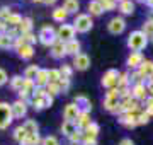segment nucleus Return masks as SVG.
<instances>
[{
	"mask_svg": "<svg viewBox=\"0 0 153 145\" xmlns=\"http://www.w3.org/2000/svg\"><path fill=\"white\" fill-rule=\"evenodd\" d=\"M48 78L49 82H60L61 80L60 68H48Z\"/></svg>",
	"mask_w": 153,
	"mask_h": 145,
	"instance_id": "obj_40",
	"label": "nucleus"
},
{
	"mask_svg": "<svg viewBox=\"0 0 153 145\" xmlns=\"http://www.w3.org/2000/svg\"><path fill=\"white\" fill-rule=\"evenodd\" d=\"M12 137H14V140H16L17 144H21L22 140L27 137V132L24 130V126H22V125H19V126H16V128H14V132H12Z\"/></svg>",
	"mask_w": 153,
	"mask_h": 145,
	"instance_id": "obj_34",
	"label": "nucleus"
},
{
	"mask_svg": "<svg viewBox=\"0 0 153 145\" xmlns=\"http://www.w3.org/2000/svg\"><path fill=\"white\" fill-rule=\"evenodd\" d=\"M68 140H70L71 145H80L83 140V130H76L75 133H71L70 137H68Z\"/></svg>",
	"mask_w": 153,
	"mask_h": 145,
	"instance_id": "obj_38",
	"label": "nucleus"
},
{
	"mask_svg": "<svg viewBox=\"0 0 153 145\" xmlns=\"http://www.w3.org/2000/svg\"><path fill=\"white\" fill-rule=\"evenodd\" d=\"M145 4H146L150 9H153V0H145Z\"/></svg>",
	"mask_w": 153,
	"mask_h": 145,
	"instance_id": "obj_56",
	"label": "nucleus"
},
{
	"mask_svg": "<svg viewBox=\"0 0 153 145\" xmlns=\"http://www.w3.org/2000/svg\"><path fill=\"white\" fill-rule=\"evenodd\" d=\"M39 70H41V68H39L38 65H29V67H26V70H24V75H22V77L27 78V80H34Z\"/></svg>",
	"mask_w": 153,
	"mask_h": 145,
	"instance_id": "obj_35",
	"label": "nucleus"
},
{
	"mask_svg": "<svg viewBox=\"0 0 153 145\" xmlns=\"http://www.w3.org/2000/svg\"><path fill=\"white\" fill-rule=\"evenodd\" d=\"M27 102H24L21 99H16L14 102H10V108H12V114H14V120H21L27 114Z\"/></svg>",
	"mask_w": 153,
	"mask_h": 145,
	"instance_id": "obj_12",
	"label": "nucleus"
},
{
	"mask_svg": "<svg viewBox=\"0 0 153 145\" xmlns=\"http://www.w3.org/2000/svg\"><path fill=\"white\" fill-rule=\"evenodd\" d=\"M58 84H60V90H61V94H66V92L70 90V85H71L70 78H65V77H61V80L58 82Z\"/></svg>",
	"mask_w": 153,
	"mask_h": 145,
	"instance_id": "obj_45",
	"label": "nucleus"
},
{
	"mask_svg": "<svg viewBox=\"0 0 153 145\" xmlns=\"http://www.w3.org/2000/svg\"><path fill=\"white\" fill-rule=\"evenodd\" d=\"M150 120H152V118L148 116V113L145 111V109H143V111H140V113H138V116H136V123H138V126H140V125H146V123L150 121Z\"/></svg>",
	"mask_w": 153,
	"mask_h": 145,
	"instance_id": "obj_43",
	"label": "nucleus"
},
{
	"mask_svg": "<svg viewBox=\"0 0 153 145\" xmlns=\"http://www.w3.org/2000/svg\"><path fill=\"white\" fill-rule=\"evenodd\" d=\"M136 2H140V4H145V0H136Z\"/></svg>",
	"mask_w": 153,
	"mask_h": 145,
	"instance_id": "obj_58",
	"label": "nucleus"
},
{
	"mask_svg": "<svg viewBox=\"0 0 153 145\" xmlns=\"http://www.w3.org/2000/svg\"><path fill=\"white\" fill-rule=\"evenodd\" d=\"M75 28H73V24H60V28L56 29V36H58V39L60 41H63V43H68V41H71V39H75Z\"/></svg>",
	"mask_w": 153,
	"mask_h": 145,
	"instance_id": "obj_7",
	"label": "nucleus"
},
{
	"mask_svg": "<svg viewBox=\"0 0 153 145\" xmlns=\"http://www.w3.org/2000/svg\"><path fill=\"white\" fill-rule=\"evenodd\" d=\"M60 73H61V77L71 78V75H73V67L68 65V63H63V65L60 67Z\"/></svg>",
	"mask_w": 153,
	"mask_h": 145,
	"instance_id": "obj_41",
	"label": "nucleus"
},
{
	"mask_svg": "<svg viewBox=\"0 0 153 145\" xmlns=\"http://www.w3.org/2000/svg\"><path fill=\"white\" fill-rule=\"evenodd\" d=\"M126 87H131V75H129L128 72H121L119 78H117L116 89H126Z\"/></svg>",
	"mask_w": 153,
	"mask_h": 145,
	"instance_id": "obj_28",
	"label": "nucleus"
},
{
	"mask_svg": "<svg viewBox=\"0 0 153 145\" xmlns=\"http://www.w3.org/2000/svg\"><path fill=\"white\" fill-rule=\"evenodd\" d=\"M73 102H75V104H76L78 108H80V111H87V113L92 111V104H90V99H88L87 96H83V94L75 96Z\"/></svg>",
	"mask_w": 153,
	"mask_h": 145,
	"instance_id": "obj_18",
	"label": "nucleus"
},
{
	"mask_svg": "<svg viewBox=\"0 0 153 145\" xmlns=\"http://www.w3.org/2000/svg\"><path fill=\"white\" fill-rule=\"evenodd\" d=\"M46 94H48V92H46V87H36L33 97H36V99H43Z\"/></svg>",
	"mask_w": 153,
	"mask_h": 145,
	"instance_id": "obj_49",
	"label": "nucleus"
},
{
	"mask_svg": "<svg viewBox=\"0 0 153 145\" xmlns=\"http://www.w3.org/2000/svg\"><path fill=\"white\" fill-rule=\"evenodd\" d=\"M7 82H9V75H7V72L4 70V68H0V87L5 85Z\"/></svg>",
	"mask_w": 153,
	"mask_h": 145,
	"instance_id": "obj_50",
	"label": "nucleus"
},
{
	"mask_svg": "<svg viewBox=\"0 0 153 145\" xmlns=\"http://www.w3.org/2000/svg\"><path fill=\"white\" fill-rule=\"evenodd\" d=\"M63 9H65L66 12H68V16L70 14H78V10H80V2L78 0H63Z\"/></svg>",
	"mask_w": 153,
	"mask_h": 145,
	"instance_id": "obj_24",
	"label": "nucleus"
},
{
	"mask_svg": "<svg viewBox=\"0 0 153 145\" xmlns=\"http://www.w3.org/2000/svg\"><path fill=\"white\" fill-rule=\"evenodd\" d=\"M49 82L48 78V68H41L38 72V75H36V78H34V84H36V87H46Z\"/></svg>",
	"mask_w": 153,
	"mask_h": 145,
	"instance_id": "obj_25",
	"label": "nucleus"
},
{
	"mask_svg": "<svg viewBox=\"0 0 153 145\" xmlns=\"http://www.w3.org/2000/svg\"><path fill=\"white\" fill-rule=\"evenodd\" d=\"M73 70H78V72H85L88 67H90V56L87 53H78L76 56H73V63H71Z\"/></svg>",
	"mask_w": 153,
	"mask_h": 145,
	"instance_id": "obj_9",
	"label": "nucleus"
},
{
	"mask_svg": "<svg viewBox=\"0 0 153 145\" xmlns=\"http://www.w3.org/2000/svg\"><path fill=\"white\" fill-rule=\"evenodd\" d=\"M75 126H76V130H85L92 123V120H90V113H87V111H82L80 114H78V118H76L75 121Z\"/></svg>",
	"mask_w": 153,
	"mask_h": 145,
	"instance_id": "obj_19",
	"label": "nucleus"
},
{
	"mask_svg": "<svg viewBox=\"0 0 153 145\" xmlns=\"http://www.w3.org/2000/svg\"><path fill=\"white\" fill-rule=\"evenodd\" d=\"M22 36V39H24V43L26 45H31V46H34L36 43H38V36L34 33H27V34H21Z\"/></svg>",
	"mask_w": 153,
	"mask_h": 145,
	"instance_id": "obj_42",
	"label": "nucleus"
},
{
	"mask_svg": "<svg viewBox=\"0 0 153 145\" xmlns=\"http://www.w3.org/2000/svg\"><path fill=\"white\" fill-rule=\"evenodd\" d=\"M136 116H138V113H124V114H121V116H119V120H117V121H119L124 128L133 130L134 126H138Z\"/></svg>",
	"mask_w": 153,
	"mask_h": 145,
	"instance_id": "obj_15",
	"label": "nucleus"
},
{
	"mask_svg": "<svg viewBox=\"0 0 153 145\" xmlns=\"http://www.w3.org/2000/svg\"><path fill=\"white\" fill-rule=\"evenodd\" d=\"M138 72L141 73V77L146 80V78L153 77V61L152 60H145L141 63V67L138 68Z\"/></svg>",
	"mask_w": 153,
	"mask_h": 145,
	"instance_id": "obj_21",
	"label": "nucleus"
},
{
	"mask_svg": "<svg viewBox=\"0 0 153 145\" xmlns=\"http://www.w3.org/2000/svg\"><path fill=\"white\" fill-rule=\"evenodd\" d=\"M141 31L145 33V36H146L148 39H152V36H153V19H152V17H148L146 21L143 22Z\"/></svg>",
	"mask_w": 153,
	"mask_h": 145,
	"instance_id": "obj_36",
	"label": "nucleus"
},
{
	"mask_svg": "<svg viewBox=\"0 0 153 145\" xmlns=\"http://www.w3.org/2000/svg\"><path fill=\"white\" fill-rule=\"evenodd\" d=\"M116 2H117V4H119V2H123V0H116Z\"/></svg>",
	"mask_w": 153,
	"mask_h": 145,
	"instance_id": "obj_60",
	"label": "nucleus"
},
{
	"mask_svg": "<svg viewBox=\"0 0 153 145\" xmlns=\"http://www.w3.org/2000/svg\"><path fill=\"white\" fill-rule=\"evenodd\" d=\"M14 121V114H12V108L9 102H0V130H7Z\"/></svg>",
	"mask_w": 153,
	"mask_h": 145,
	"instance_id": "obj_5",
	"label": "nucleus"
},
{
	"mask_svg": "<svg viewBox=\"0 0 153 145\" xmlns=\"http://www.w3.org/2000/svg\"><path fill=\"white\" fill-rule=\"evenodd\" d=\"M150 41H153V36H152V39H150Z\"/></svg>",
	"mask_w": 153,
	"mask_h": 145,
	"instance_id": "obj_61",
	"label": "nucleus"
},
{
	"mask_svg": "<svg viewBox=\"0 0 153 145\" xmlns=\"http://www.w3.org/2000/svg\"><path fill=\"white\" fill-rule=\"evenodd\" d=\"M129 75H131V85L143 84V82H145V78L141 77V73L138 72V70H133V73H129Z\"/></svg>",
	"mask_w": 153,
	"mask_h": 145,
	"instance_id": "obj_47",
	"label": "nucleus"
},
{
	"mask_svg": "<svg viewBox=\"0 0 153 145\" xmlns=\"http://www.w3.org/2000/svg\"><path fill=\"white\" fill-rule=\"evenodd\" d=\"M95 2H99V4H102V2H104V0H95Z\"/></svg>",
	"mask_w": 153,
	"mask_h": 145,
	"instance_id": "obj_59",
	"label": "nucleus"
},
{
	"mask_svg": "<svg viewBox=\"0 0 153 145\" xmlns=\"http://www.w3.org/2000/svg\"><path fill=\"white\" fill-rule=\"evenodd\" d=\"M119 73L116 68H109L107 72H104L102 78H100V85L104 87V89H114L116 85H117V78H119Z\"/></svg>",
	"mask_w": 153,
	"mask_h": 145,
	"instance_id": "obj_6",
	"label": "nucleus"
},
{
	"mask_svg": "<svg viewBox=\"0 0 153 145\" xmlns=\"http://www.w3.org/2000/svg\"><path fill=\"white\" fill-rule=\"evenodd\" d=\"M117 10L121 12V16H131L134 12V2L133 0H123L117 4Z\"/></svg>",
	"mask_w": 153,
	"mask_h": 145,
	"instance_id": "obj_20",
	"label": "nucleus"
},
{
	"mask_svg": "<svg viewBox=\"0 0 153 145\" xmlns=\"http://www.w3.org/2000/svg\"><path fill=\"white\" fill-rule=\"evenodd\" d=\"M80 113H82L80 108L76 106L75 102H70V104H66V106L63 108V120H65V121H75Z\"/></svg>",
	"mask_w": 153,
	"mask_h": 145,
	"instance_id": "obj_13",
	"label": "nucleus"
},
{
	"mask_svg": "<svg viewBox=\"0 0 153 145\" xmlns=\"http://www.w3.org/2000/svg\"><path fill=\"white\" fill-rule=\"evenodd\" d=\"M0 50H14V39L7 33H0Z\"/></svg>",
	"mask_w": 153,
	"mask_h": 145,
	"instance_id": "obj_29",
	"label": "nucleus"
},
{
	"mask_svg": "<svg viewBox=\"0 0 153 145\" xmlns=\"http://www.w3.org/2000/svg\"><path fill=\"white\" fill-rule=\"evenodd\" d=\"M31 2H34V4H43V0H31Z\"/></svg>",
	"mask_w": 153,
	"mask_h": 145,
	"instance_id": "obj_57",
	"label": "nucleus"
},
{
	"mask_svg": "<svg viewBox=\"0 0 153 145\" xmlns=\"http://www.w3.org/2000/svg\"><path fill=\"white\" fill-rule=\"evenodd\" d=\"M29 106H33V109H36V111H43V109H46V104H44V97H43V99H36V97H31V101H29Z\"/></svg>",
	"mask_w": 153,
	"mask_h": 145,
	"instance_id": "obj_39",
	"label": "nucleus"
},
{
	"mask_svg": "<svg viewBox=\"0 0 153 145\" xmlns=\"http://www.w3.org/2000/svg\"><path fill=\"white\" fill-rule=\"evenodd\" d=\"M46 92H48L51 97H56V96H60V94H61L60 84H58V82H48V85H46Z\"/></svg>",
	"mask_w": 153,
	"mask_h": 145,
	"instance_id": "obj_37",
	"label": "nucleus"
},
{
	"mask_svg": "<svg viewBox=\"0 0 153 145\" xmlns=\"http://www.w3.org/2000/svg\"><path fill=\"white\" fill-rule=\"evenodd\" d=\"M143 61H145V56H143L141 51H131L129 56L126 58V67L131 68V70H138Z\"/></svg>",
	"mask_w": 153,
	"mask_h": 145,
	"instance_id": "obj_11",
	"label": "nucleus"
},
{
	"mask_svg": "<svg viewBox=\"0 0 153 145\" xmlns=\"http://www.w3.org/2000/svg\"><path fill=\"white\" fill-rule=\"evenodd\" d=\"M51 17H53V21H56V22L65 24L66 19H68V12H66L63 7H56L55 10L51 12Z\"/></svg>",
	"mask_w": 153,
	"mask_h": 145,
	"instance_id": "obj_26",
	"label": "nucleus"
},
{
	"mask_svg": "<svg viewBox=\"0 0 153 145\" xmlns=\"http://www.w3.org/2000/svg\"><path fill=\"white\" fill-rule=\"evenodd\" d=\"M33 28H34V22L31 17H22L21 24H19V28H17V31H19V34H27V33H33Z\"/></svg>",
	"mask_w": 153,
	"mask_h": 145,
	"instance_id": "obj_22",
	"label": "nucleus"
},
{
	"mask_svg": "<svg viewBox=\"0 0 153 145\" xmlns=\"http://www.w3.org/2000/svg\"><path fill=\"white\" fill-rule=\"evenodd\" d=\"M131 94L133 97L136 101H140V102H145V101L148 99V90H146V85H145V82L143 84H134L131 85Z\"/></svg>",
	"mask_w": 153,
	"mask_h": 145,
	"instance_id": "obj_14",
	"label": "nucleus"
},
{
	"mask_svg": "<svg viewBox=\"0 0 153 145\" xmlns=\"http://www.w3.org/2000/svg\"><path fill=\"white\" fill-rule=\"evenodd\" d=\"M73 28H75L76 33H80V34L88 33V31L94 28L92 17L88 16V14H80V12H78L75 16V19H73Z\"/></svg>",
	"mask_w": 153,
	"mask_h": 145,
	"instance_id": "obj_3",
	"label": "nucleus"
},
{
	"mask_svg": "<svg viewBox=\"0 0 153 145\" xmlns=\"http://www.w3.org/2000/svg\"><path fill=\"white\" fill-rule=\"evenodd\" d=\"M65 48H66V55H70V56H76L78 53H82V43L76 38L65 43Z\"/></svg>",
	"mask_w": 153,
	"mask_h": 145,
	"instance_id": "obj_17",
	"label": "nucleus"
},
{
	"mask_svg": "<svg viewBox=\"0 0 153 145\" xmlns=\"http://www.w3.org/2000/svg\"><path fill=\"white\" fill-rule=\"evenodd\" d=\"M58 36H56V29L51 26V24H44L43 28L39 29L38 33V41L41 43L43 46H51L55 43Z\"/></svg>",
	"mask_w": 153,
	"mask_h": 145,
	"instance_id": "obj_2",
	"label": "nucleus"
},
{
	"mask_svg": "<svg viewBox=\"0 0 153 145\" xmlns=\"http://www.w3.org/2000/svg\"><path fill=\"white\" fill-rule=\"evenodd\" d=\"M100 5H102L104 12H109V10H116V9H117V2H116V0H104Z\"/></svg>",
	"mask_w": 153,
	"mask_h": 145,
	"instance_id": "obj_44",
	"label": "nucleus"
},
{
	"mask_svg": "<svg viewBox=\"0 0 153 145\" xmlns=\"http://www.w3.org/2000/svg\"><path fill=\"white\" fill-rule=\"evenodd\" d=\"M119 102H121V99H119V90L114 87V89H109L107 92H105L104 102H102V104H104V109H105V111H109V113H112V114H116Z\"/></svg>",
	"mask_w": 153,
	"mask_h": 145,
	"instance_id": "obj_4",
	"label": "nucleus"
},
{
	"mask_svg": "<svg viewBox=\"0 0 153 145\" xmlns=\"http://www.w3.org/2000/svg\"><path fill=\"white\" fill-rule=\"evenodd\" d=\"M10 14H12V9H10V7H7V5L0 7V21H7Z\"/></svg>",
	"mask_w": 153,
	"mask_h": 145,
	"instance_id": "obj_48",
	"label": "nucleus"
},
{
	"mask_svg": "<svg viewBox=\"0 0 153 145\" xmlns=\"http://www.w3.org/2000/svg\"><path fill=\"white\" fill-rule=\"evenodd\" d=\"M43 4H44V5H55V4H56V0H43Z\"/></svg>",
	"mask_w": 153,
	"mask_h": 145,
	"instance_id": "obj_54",
	"label": "nucleus"
},
{
	"mask_svg": "<svg viewBox=\"0 0 153 145\" xmlns=\"http://www.w3.org/2000/svg\"><path fill=\"white\" fill-rule=\"evenodd\" d=\"M22 126H24V130L27 133H39V125L36 120H26L22 123Z\"/></svg>",
	"mask_w": 153,
	"mask_h": 145,
	"instance_id": "obj_33",
	"label": "nucleus"
},
{
	"mask_svg": "<svg viewBox=\"0 0 153 145\" xmlns=\"http://www.w3.org/2000/svg\"><path fill=\"white\" fill-rule=\"evenodd\" d=\"M41 135L39 133H27V137L22 140L19 145H41Z\"/></svg>",
	"mask_w": 153,
	"mask_h": 145,
	"instance_id": "obj_30",
	"label": "nucleus"
},
{
	"mask_svg": "<svg viewBox=\"0 0 153 145\" xmlns=\"http://www.w3.org/2000/svg\"><path fill=\"white\" fill-rule=\"evenodd\" d=\"M80 145H97V138H92V137H85L83 135V140Z\"/></svg>",
	"mask_w": 153,
	"mask_h": 145,
	"instance_id": "obj_51",
	"label": "nucleus"
},
{
	"mask_svg": "<svg viewBox=\"0 0 153 145\" xmlns=\"http://www.w3.org/2000/svg\"><path fill=\"white\" fill-rule=\"evenodd\" d=\"M119 145H134V142H133L131 138H123L119 142Z\"/></svg>",
	"mask_w": 153,
	"mask_h": 145,
	"instance_id": "obj_53",
	"label": "nucleus"
},
{
	"mask_svg": "<svg viewBox=\"0 0 153 145\" xmlns=\"http://www.w3.org/2000/svg\"><path fill=\"white\" fill-rule=\"evenodd\" d=\"M87 10H88V16L90 17H99L104 14V9H102V5L99 4V2H95V0H90L87 5Z\"/></svg>",
	"mask_w": 153,
	"mask_h": 145,
	"instance_id": "obj_23",
	"label": "nucleus"
},
{
	"mask_svg": "<svg viewBox=\"0 0 153 145\" xmlns=\"http://www.w3.org/2000/svg\"><path fill=\"white\" fill-rule=\"evenodd\" d=\"M41 145H60V140L56 138L55 135H48L41 140Z\"/></svg>",
	"mask_w": 153,
	"mask_h": 145,
	"instance_id": "obj_46",
	"label": "nucleus"
},
{
	"mask_svg": "<svg viewBox=\"0 0 153 145\" xmlns=\"http://www.w3.org/2000/svg\"><path fill=\"white\" fill-rule=\"evenodd\" d=\"M126 29V21L123 16H117V17H112L109 22H107V31L111 34H123Z\"/></svg>",
	"mask_w": 153,
	"mask_h": 145,
	"instance_id": "obj_8",
	"label": "nucleus"
},
{
	"mask_svg": "<svg viewBox=\"0 0 153 145\" xmlns=\"http://www.w3.org/2000/svg\"><path fill=\"white\" fill-rule=\"evenodd\" d=\"M22 85H24V77L22 75H14V77L9 78V87L14 92H19L22 89Z\"/></svg>",
	"mask_w": 153,
	"mask_h": 145,
	"instance_id": "obj_27",
	"label": "nucleus"
},
{
	"mask_svg": "<svg viewBox=\"0 0 153 145\" xmlns=\"http://www.w3.org/2000/svg\"><path fill=\"white\" fill-rule=\"evenodd\" d=\"M75 132H76L75 123L73 121H65V120H63V123H61V133L68 138V137H70L71 133H75Z\"/></svg>",
	"mask_w": 153,
	"mask_h": 145,
	"instance_id": "obj_32",
	"label": "nucleus"
},
{
	"mask_svg": "<svg viewBox=\"0 0 153 145\" xmlns=\"http://www.w3.org/2000/svg\"><path fill=\"white\" fill-rule=\"evenodd\" d=\"M150 43V39L145 36L141 29H138V31H131L129 36H128V41H126V45L131 51H143L145 48L148 46Z\"/></svg>",
	"mask_w": 153,
	"mask_h": 145,
	"instance_id": "obj_1",
	"label": "nucleus"
},
{
	"mask_svg": "<svg viewBox=\"0 0 153 145\" xmlns=\"http://www.w3.org/2000/svg\"><path fill=\"white\" fill-rule=\"evenodd\" d=\"M53 101H55V97H51L49 94L44 96V104H46V108H51V106H53Z\"/></svg>",
	"mask_w": 153,
	"mask_h": 145,
	"instance_id": "obj_52",
	"label": "nucleus"
},
{
	"mask_svg": "<svg viewBox=\"0 0 153 145\" xmlns=\"http://www.w3.org/2000/svg\"><path fill=\"white\" fill-rule=\"evenodd\" d=\"M99 132H100V126H99L95 121H92L90 125H88L87 128L83 130V135L85 137H92V138H97L99 137Z\"/></svg>",
	"mask_w": 153,
	"mask_h": 145,
	"instance_id": "obj_31",
	"label": "nucleus"
},
{
	"mask_svg": "<svg viewBox=\"0 0 153 145\" xmlns=\"http://www.w3.org/2000/svg\"><path fill=\"white\" fill-rule=\"evenodd\" d=\"M145 111H146V113H148V116L153 120V108H145Z\"/></svg>",
	"mask_w": 153,
	"mask_h": 145,
	"instance_id": "obj_55",
	"label": "nucleus"
},
{
	"mask_svg": "<svg viewBox=\"0 0 153 145\" xmlns=\"http://www.w3.org/2000/svg\"><path fill=\"white\" fill-rule=\"evenodd\" d=\"M152 19H153V12H152Z\"/></svg>",
	"mask_w": 153,
	"mask_h": 145,
	"instance_id": "obj_62",
	"label": "nucleus"
},
{
	"mask_svg": "<svg viewBox=\"0 0 153 145\" xmlns=\"http://www.w3.org/2000/svg\"><path fill=\"white\" fill-rule=\"evenodd\" d=\"M14 51L17 53V56H19L21 60H31L34 56V46H31V45H22Z\"/></svg>",
	"mask_w": 153,
	"mask_h": 145,
	"instance_id": "obj_16",
	"label": "nucleus"
},
{
	"mask_svg": "<svg viewBox=\"0 0 153 145\" xmlns=\"http://www.w3.org/2000/svg\"><path fill=\"white\" fill-rule=\"evenodd\" d=\"M49 55H51V58H55V60H63V58L66 56L65 43L60 41V39H56L55 43L49 46Z\"/></svg>",
	"mask_w": 153,
	"mask_h": 145,
	"instance_id": "obj_10",
	"label": "nucleus"
}]
</instances>
